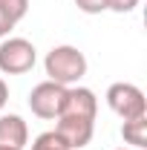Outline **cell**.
<instances>
[{
  "label": "cell",
  "instance_id": "cell-1",
  "mask_svg": "<svg viewBox=\"0 0 147 150\" xmlns=\"http://www.w3.org/2000/svg\"><path fill=\"white\" fill-rule=\"evenodd\" d=\"M43 69L49 75V81L64 84V87H75L87 75V55L72 43H61V46H52L46 52Z\"/></svg>",
  "mask_w": 147,
  "mask_h": 150
},
{
  "label": "cell",
  "instance_id": "cell-2",
  "mask_svg": "<svg viewBox=\"0 0 147 150\" xmlns=\"http://www.w3.org/2000/svg\"><path fill=\"white\" fill-rule=\"evenodd\" d=\"M37 61V49L26 38H3L0 40V72L26 75Z\"/></svg>",
  "mask_w": 147,
  "mask_h": 150
},
{
  "label": "cell",
  "instance_id": "cell-3",
  "mask_svg": "<svg viewBox=\"0 0 147 150\" xmlns=\"http://www.w3.org/2000/svg\"><path fill=\"white\" fill-rule=\"evenodd\" d=\"M107 107L121 121H130V118L147 115V98L136 84L118 81V84H110V90H107Z\"/></svg>",
  "mask_w": 147,
  "mask_h": 150
},
{
  "label": "cell",
  "instance_id": "cell-4",
  "mask_svg": "<svg viewBox=\"0 0 147 150\" xmlns=\"http://www.w3.org/2000/svg\"><path fill=\"white\" fill-rule=\"evenodd\" d=\"M64 98H66V87L46 78L37 87H32V93H29V110H32V115L43 118V121H55L61 115V110H64Z\"/></svg>",
  "mask_w": 147,
  "mask_h": 150
},
{
  "label": "cell",
  "instance_id": "cell-5",
  "mask_svg": "<svg viewBox=\"0 0 147 150\" xmlns=\"http://www.w3.org/2000/svg\"><path fill=\"white\" fill-rule=\"evenodd\" d=\"M55 133L69 150H81V147H87L92 142L95 121L81 118V115H58L55 118Z\"/></svg>",
  "mask_w": 147,
  "mask_h": 150
},
{
  "label": "cell",
  "instance_id": "cell-6",
  "mask_svg": "<svg viewBox=\"0 0 147 150\" xmlns=\"http://www.w3.org/2000/svg\"><path fill=\"white\" fill-rule=\"evenodd\" d=\"M61 115H81V118H90L95 121L98 115V98L90 87H66V98H64V110Z\"/></svg>",
  "mask_w": 147,
  "mask_h": 150
},
{
  "label": "cell",
  "instance_id": "cell-7",
  "mask_svg": "<svg viewBox=\"0 0 147 150\" xmlns=\"http://www.w3.org/2000/svg\"><path fill=\"white\" fill-rule=\"evenodd\" d=\"M26 144H29V127H26V121L20 115H15V112L0 115V147L23 150Z\"/></svg>",
  "mask_w": 147,
  "mask_h": 150
},
{
  "label": "cell",
  "instance_id": "cell-8",
  "mask_svg": "<svg viewBox=\"0 0 147 150\" xmlns=\"http://www.w3.org/2000/svg\"><path fill=\"white\" fill-rule=\"evenodd\" d=\"M121 139L133 150H144L147 147V115H139V118L124 121L121 124Z\"/></svg>",
  "mask_w": 147,
  "mask_h": 150
},
{
  "label": "cell",
  "instance_id": "cell-9",
  "mask_svg": "<svg viewBox=\"0 0 147 150\" xmlns=\"http://www.w3.org/2000/svg\"><path fill=\"white\" fill-rule=\"evenodd\" d=\"M0 9H3L6 18L18 26L20 20L26 18V12H29V0H0Z\"/></svg>",
  "mask_w": 147,
  "mask_h": 150
},
{
  "label": "cell",
  "instance_id": "cell-10",
  "mask_svg": "<svg viewBox=\"0 0 147 150\" xmlns=\"http://www.w3.org/2000/svg\"><path fill=\"white\" fill-rule=\"evenodd\" d=\"M29 150H69V147L58 139L55 130H46V133H40L35 142H32V147H29Z\"/></svg>",
  "mask_w": 147,
  "mask_h": 150
},
{
  "label": "cell",
  "instance_id": "cell-11",
  "mask_svg": "<svg viewBox=\"0 0 147 150\" xmlns=\"http://www.w3.org/2000/svg\"><path fill=\"white\" fill-rule=\"evenodd\" d=\"M75 6L84 15H101V12H107V0H75Z\"/></svg>",
  "mask_w": 147,
  "mask_h": 150
},
{
  "label": "cell",
  "instance_id": "cell-12",
  "mask_svg": "<svg viewBox=\"0 0 147 150\" xmlns=\"http://www.w3.org/2000/svg\"><path fill=\"white\" fill-rule=\"evenodd\" d=\"M141 0H107V12H115V15H130Z\"/></svg>",
  "mask_w": 147,
  "mask_h": 150
},
{
  "label": "cell",
  "instance_id": "cell-13",
  "mask_svg": "<svg viewBox=\"0 0 147 150\" xmlns=\"http://www.w3.org/2000/svg\"><path fill=\"white\" fill-rule=\"evenodd\" d=\"M12 29H15V23L6 18V15H3V9H0V40H3V38H9Z\"/></svg>",
  "mask_w": 147,
  "mask_h": 150
},
{
  "label": "cell",
  "instance_id": "cell-14",
  "mask_svg": "<svg viewBox=\"0 0 147 150\" xmlns=\"http://www.w3.org/2000/svg\"><path fill=\"white\" fill-rule=\"evenodd\" d=\"M9 104V84L0 78V112H3V107Z\"/></svg>",
  "mask_w": 147,
  "mask_h": 150
},
{
  "label": "cell",
  "instance_id": "cell-15",
  "mask_svg": "<svg viewBox=\"0 0 147 150\" xmlns=\"http://www.w3.org/2000/svg\"><path fill=\"white\" fill-rule=\"evenodd\" d=\"M118 150H133V147H118Z\"/></svg>",
  "mask_w": 147,
  "mask_h": 150
},
{
  "label": "cell",
  "instance_id": "cell-16",
  "mask_svg": "<svg viewBox=\"0 0 147 150\" xmlns=\"http://www.w3.org/2000/svg\"><path fill=\"white\" fill-rule=\"evenodd\" d=\"M0 150H12V147H0Z\"/></svg>",
  "mask_w": 147,
  "mask_h": 150
}]
</instances>
